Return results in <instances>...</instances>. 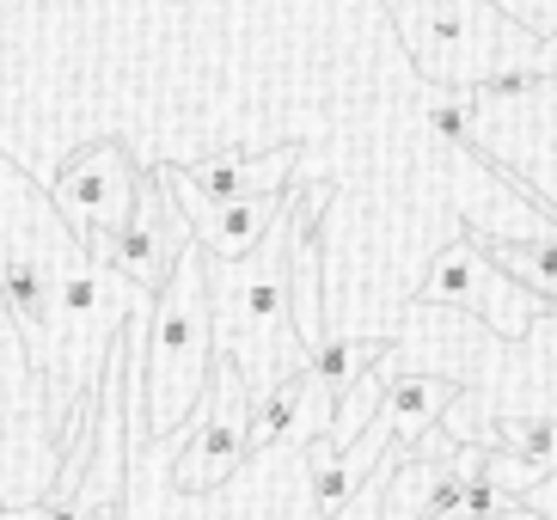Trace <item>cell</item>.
<instances>
[{"label":"cell","instance_id":"1","mask_svg":"<svg viewBox=\"0 0 557 520\" xmlns=\"http://www.w3.org/2000/svg\"><path fill=\"white\" fill-rule=\"evenodd\" d=\"M209 300H214V356H227L246 374L258 405L282 380H295L307 368V349L295 337V307H288V221L246 263L209 258Z\"/></svg>","mask_w":557,"mask_h":520},{"label":"cell","instance_id":"6","mask_svg":"<svg viewBox=\"0 0 557 520\" xmlns=\"http://www.w3.org/2000/svg\"><path fill=\"white\" fill-rule=\"evenodd\" d=\"M55 202L81 227L86 251L99 239H116L135 221V202H141V178H135L123 141L104 135V141H86L81 153H67L62 172H55Z\"/></svg>","mask_w":557,"mask_h":520},{"label":"cell","instance_id":"11","mask_svg":"<svg viewBox=\"0 0 557 520\" xmlns=\"http://www.w3.org/2000/svg\"><path fill=\"white\" fill-rule=\"evenodd\" d=\"M459 398L454 380H435V374H398L393 392H386V405H380V423L393 429L398 441H417L447 405Z\"/></svg>","mask_w":557,"mask_h":520},{"label":"cell","instance_id":"7","mask_svg":"<svg viewBox=\"0 0 557 520\" xmlns=\"http://www.w3.org/2000/svg\"><path fill=\"white\" fill-rule=\"evenodd\" d=\"M165 184L178 196H197L209 209L221 202H246V196H276V190H295V172H300V147L282 141L270 153H214L202 165H160Z\"/></svg>","mask_w":557,"mask_h":520},{"label":"cell","instance_id":"4","mask_svg":"<svg viewBox=\"0 0 557 520\" xmlns=\"http://www.w3.org/2000/svg\"><path fill=\"white\" fill-rule=\"evenodd\" d=\"M417 300L472 312V319H484V325L503 331V337H527V331L540 325V312H552L533 288H521L508 270H496L472 233H459V239H447V251H435Z\"/></svg>","mask_w":557,"mask_h":520},{"label":"cell","instance_id":"3","mask_svg":"<svg viewBox=\"0 0 557 520\" xmlns=\"http://www.w3.org/2000/svg\"><path fill=\"white\" fill-rule=\"evenodd\" d=\"M393 18L405 25V44L417 55L429 86H466V55L459 49H478V62L496 74H515V67H533V32H521L515 18H503L484 0H386Z\"/></svg>","mask_w":557,"mask_h":520},{"label":"cell","instance_id":"9","mask_svg":"<svg viewBox=\"0 0 557 520\" xmlns=\"http://www.w3.org/2000/svg\"><path fill=\"white\" fill-rule=\"evenodd\" d=\"M466 233L484 245V258H491L496 270H508L521 288L540 294L545 307H557V233L552 227H545L540 239H503V233H491V227H466Z\"/></svg>","mask_w":557,"mask_h":520},{"label":"cell","instance_id":"10","mask_svg":"<svg viewBox=\"0 0 557 520\" xmlns=\"http://www.w3.org/2000/svg\"><path fill=\"white\" fill-rule=\"evenodd\" d=\"M386 356H393V343H380V337H325L319 349H312L307 374L319 380V386H325V398L337 405V398H349V392L374 374Z\"/></svg>","mask_w":557,"mask_h":520},{"label":"cell","instance_id":"8","mask_svg":"<svg viewBox=\"0 0 557 520\" xmlns=\"http://www.w3.org/2000/svg\"><path fill=\"white\" fill-rule=\"evenodd\" d=\"M165 178V172H160ZM172 190V184H165ZM295 190H276V196H246V202H221V209H209V202H197V196H178L172 190V202L184 209V221H190V233H197V245L209 251L214 263H246L251 251H258L270 233L288 221V209H295Z\"/></svg>","mask_w":557,"mask_h":520},{"label":"cell","instance_id":"13","mask_svg":"<svg viewBox=\"0 0 557 520\" xmlns=\"http://www.w3.org/2000/svg\"><path fill=\"white\" fill-rule=\"evenodd\" d=\"M484 7H496L503 18H515V25L533 32V37H552L557 32V0H484Z\"/></svg>","mask_w":557,"mask_h":520},{"label":"cell","instance_id":"2","mask_svg":"<svg viewBox=\"0 0 557 520\" xmlns=\"http://www.w3.org/2000/svg\"><path fill=\"white\" fill-rule=\"evenodd\" d=\"M214 380V300H209V251L190 245L160 288L148 331V429L153 435H178L197 423L209 405Z\"/></svg>","mask_w":557,"mask_h":520},{"label":"cell","instance_id":"14","mask_svg":"<svg viewBox=\"0 0 557 520\" xmlns=\"http://www.w3.org/2000/svg\"><path fill=\"white\" fill-rule=\"evenodd\" d=\"M496 520H552V515H540V508H533V503H521V496H515V503H508V508H503V515H496Z\"/></svg>","mask_w":557,"mask_h":520},{"label":"cell","instance_id":"5","mask_svg":"<svg viewBox=\"0 0 557 520\" xmlns=\"http://www.w3.org/2000/svg\"><path fill=\"white\" fill-rule=\"evenodd\" d=\"M251 417H258V398H251L246 374H239L227 356H214L209 405L197 410V429L184 435V454H178V466H172L178 490L202 496V490H214L227 472H239L251 459Z\"/></svg>","mask_w":557,"mask_h":520},{"label":"cell","instance_id":"12","mask_svg":"<svg viewBox=\"0 0 557 520\" xmlns=\"http://www.w3.org/2000/svg\"><path fill=\"white\" fill-rule=\"evenodd\" d=\"M496 454L515 459L527 478L557 472V417H503L496 423Z\"/></svg>","mask_w":557,"mask_h":520}]
</instances>
